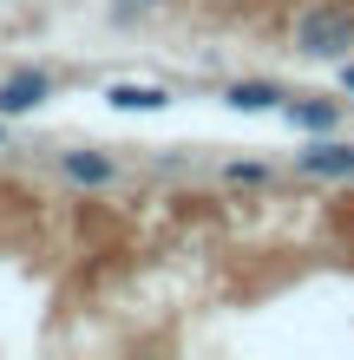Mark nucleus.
I'll return each instance as SVG.
<instances>
[{
  "instance_id": "1",
  "label": "nucleus",
  "mask_w": 354,
  "mask_h": 360,
  "mask_svg": "<svg viewBox=\"0 0 354 360\" xmlns=\"http://www.w3.org/2000/svg\"><path fill=\"white\" fill-rule=\"evenodd\" d=\"M296 53L322 59V66H341L354 53V7L348 0H308L296 13Z\"/></svg>"
},
{
  "instance_id": "2",
  "label": "nucleus",
  "mask_w": 354,
  "mask_h": 360,
  "mask_svg": "<svg viewBox=\"0 0 354 360\" xmlns=\"http://www.w3.org/2000/svg\"><path fill=\"white\" fill-rule=\"evenodd\" d=\"M296 171L302 177H322V184H354V144H341V138H315L308 151H296Z\"/></svg>"
},
{
  "instance_id": "3",
  "label": "nucleus",
  "mask_w": 354,
  "mask_h": 360,
  "mask_svg": "<svg viewBox=\"0 0 354 360\" xmlns=\"http://www.w3.org/2000/svg\"><path fill=\"white\" fill-rule=\"evenodd\" d=\"M46 98H53V79L33 72V66H20V72L0 79V118H27V112H39Z\"/></svg>"
},
{
  "instance_id": "4",
  "label": "nucleus",
  "mask_w": 354,
  "mask_h": 360,
  "mask_svg": "<svg viewBox=\"0 0 354 360\" xmlns=\"http://www.w3.org/2000/svg\"><path fill=\"white\" fill-rule=\"evenodd\" d=\"M282 86H276V79H236V86H223V105H230V112H249V118H256V112H282Z\"/></svg>"
},
{
  "instance_id": "5",
  "label": "nucleus",
  "mask_w": 354,
  "mask_h": 360,
  "mask_svg": "<svg viewBox=\"0 0 354 360\" xmlns=\"http://www.w3.org/2000/svg\"><path fill=\"white\" fill-rule=\"evenodd\" d=\"M282 118L296 124V131L322 138V131H335V124H341V105L335 98H282Z\"/></svg>"
},
{
  "instance_id": "6",
  "label": "nucleus",
  "mask_w": 354,
  "mask_h": 360,
  "mask_svg": "<svg viewBox=\"0 0 354 360\" xmlns=\"http://www.w3.org/2000/svg\"><path fill=\"white\" fill-rule=\"evenodd\" d=\"M112 112H171V92L151 86V79H118V86L106 92Z\"/></svg>"
},
{
  "instance_id": "7",
  "label": "nucleus",
  "mask_w": 354,
  "mask_h": 360,
  "mask_svg": "<svg viewBox=\"0 0 354 360\" xmlns=\"http://www.w3.org/2000/svg\"><path fill=\"white\" fill-rule=\"evenodd\" d=\"M59 177L79 184V190H99V184L118 177V164H112L106 151H66V158H59Z\"/></svg>"
},
{
  "instance_id": "8",
  "label": "nucleus",
  "mask_w": 354,
  "mask_h": 360,
  "mask_svg": "<svg viewBox=\"0 0 354 360\" xmlns=\"http://www.w3.org/2000/svg\"><path fill=\"white\" fill-rule=\"evenodd\" d=\"M223 177H230V184H263L269 171H263L256 158H236V164H223Z\"/></svg>"
},
{
  "instance_id": "9",
  "label": "nucleus",
  "mask_w": 354,
  "mask_h": 360,
  "mask_svg": "<svg viewBox=\"0 0 354 360\" xmlns=\"http://www.w3.org/2000/svg\"><path fill=\"white\" fill-rule=\"evenodd\" d=\"M341 92H354V53L341 59Z\"/></svg>"
},
{
  "instance_id": "10",
  "label": "nucleus",
  "mask_w": 354,
  "mask_h": 360,
  "mask_svg": "<svg viewBox=\"0 0 354 360\" xmlns=\"http://www.w3.org/2000/svg\"><path fill=\"white\" fill-rule=\"evenodd\" d=\"M0 144H7V118H0Z\"/></svg>"
}]
</instances>
